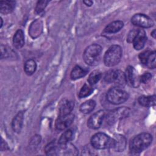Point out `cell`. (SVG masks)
Listing matches in <instances>:
<instances>
[{"label":"cell","instance_id":"cell-1","mask_svg":"<svg viewBox=\"0 0 156 156\" xmlns=\"http://www.w3.org/2000/svg\"><path fill=\"white\" fill-rule=\"evenodd\" d=\"M152 141V135L148 133H141L133 138L130 142V150L134 153H140L146 149L151 144Z\"/></svg>","mask_w":156,"mask_h":156},{"label":"cell","instance_id":"cell-2","mask_svg":"<svg viewBox=\"0 0 156 156\" xmlns=\"http://www.w3.org/2000/svg\"><path fill=\"white\" fill-rule=\"evenodd\" d=\"M102 47L98 44H92L88 46L83 55L85 62L90 66L96 65L99 60Z\"/></svg>","mask_w":156,"mask_h":156},{"label":"cell","instance_id":"cell-3","mask_svg":"<svg viewBox=\"0 0 156 156\" xmlns=\"http://www.w3.org/2000/svg\"><path fill=\"white\" fill-rule=\"evenodd\" d=\"M122 51L118 45L110 46L105 53L104 57V64L107 66H113L117 65L122 57Z\"/></svg>","mask_w":156,"mask_h":156},{"label":"cell","instance_id":"cell-4","mask_svg":"<svg viewBox=\"0 0 156 156\" xmlns=\"http://www.w3.org/2000/svg\"><path fill=\"white\" fill-rule=\"evenodd\" d=\"M91 146L97 149L112 148L114 146V139L104 133H97L91 139Z\"/></svg>","mask_w":156,"mask_h":156},{"label":"cell","instance_id":"cell-5","mask_svg":"<svg viewBox=\"0 0 156 156\" xmlns=\"http://www.w3.org/2000/svg\"><path fill=\"white\" fill-rule=\"evenodd\" d=\"M129 98V94L118 87L110 88L107 93V101L113 104L118 105L126 102Z\"/></svg>","mask_w":156,"mask_h":156},{"label":"cell","instance_id":"cell-6","mask_svg":"<svg viewBox=\"0 0 156 156\" xmlns=\"http://www.w3.org/2000/svg\"><path fill=\"white\" fill-rule=\"evenodd\" d=\"M104 79L106 82L113 83L118 87H123L126 83L124 73L119 69L108 71L105 74Z\"/></svg>","mask_w":156,"mask_h":156},{"label":"cell","instance_id":"cell-7","mask_svg":"<svg viewBox=\"0 0 156 156\" xmlns=\"http://www.w3.org/2000/svg\"><path fill=\"white\" fill-rule=\"evenodd\" d=\"M130 110L126 107H120L109 112L106 117L107 122L109 124H113L117 121L125 118L128 116Z\"/></svg>","mask_w":156,"mask_h":156},{"label":"cell","instance_id":"cell-8","mask_svg":"<svg viewBox=\"0 0 156 156\" xmlns=\"http://www.w3.org/2000/svg\"><path fill=\"white\" fill-rule=\"evenodd\" d=\"M131 23L136 26L144 28L152 27L154 24L153 20L148 16L142 14L136 13L131 18Z\"/></svg>","mask_w":156,"mask_h":156},{"label":"cell","instance_id":"cell-9","mask_svg":"<svg viewBox=\"0 0 156 156\" xmlns=\"http://www.w3.org/2000/svg\"><path fill=\"white\" fill-rule=\"evenodd\" d=\"M155 51H145L139 55V59L141 63L146 66L154 69L156 66L155 62Z\"/></svg>","mask_w":156,"mask_h":156},{"label":"cell","instance_id":"cell-10","mask_svg":"<svg viewBox=\"0 0 156 156\" xmlns=\"http://www.w3.org/2000/svg\"><path fill=\"white\" fill-rule=\"evenodd\" d=\"M124 75L126 78V82L128 85L134 88H136L139 86L140 83V77L136 71L133 66H127L126 68Z\"/></svg>","mask_w":156,"mask_h":156},{"label":"cell","instance_id":"cell-11","mask_svg":"<svg viewBox=\"0 0 156 156\" xmlns=\"http://www.w3.org/2000/svg\"><path fill=\"white\" fill-rule=\"evenodd\" d=\"M105 116V113L103 110H99L98 112L93 114L87 121V126L91 129H97L101 126L103 119Z\"/></svg>","mask_w":156,"mask_h":156},{"label":"cell","instance_id":"cell-12","mask_svg":"<svg viewBox=\"0 0 156 156\" xmlns=\"http://www.w3.org/2000/svg\"><path fill=\"white\" fill-rule=\"evenodd\" d=\"M147 40L146 32L143 29L136 30V32L132 40L133 48L136 50H140L144 46Z\"/></svg>","mask_w":156,"mask_h":156},{"label":"cell","instance_id":"cell-13","mask_svg":"<svg viewBox=\"0 0 156 156\" xmlns=\"http://www.w3.org/2000/svg\"><path fill=\"white\" fill-rule=\"evenodd\" d=\"M74 116L72 113L58 116L55 121V127L59 130H63L68 127L73 122Z\"/></svg>","mask_w":156,"mask_h":156},{"label":"cell","instance_id":"cell-14","mask_svg":"<svg viewBox=\"0 0 156 156\" xmlns=\"http://www.w3.org/2000/svg\"><path fill=\"white\" fill-rule=\"evenodd\" d=\"M74 107V103L69 100H63L58 107V116L66 115L71 113Z\"/></svg>","mask_w":156,"mask_h":156},{"label":"cell","instance_id":"cell-15","mask_svg":"<svg viewBox=\"0 0 156 156\" xmlns=\"http://www.w3.org/2000/svg\"><path fill=\"white\" fill-rule=\"evenodd\" d=\"M23 119H24L23 112L22 111L19 112L16 114V115L13 118L12 122V127L14 132L16 133L20 132L23 126Z\"/></svg>","mask_w":156,"mask_h":156},{"label":"cell","instance_id":"cell-16","mask_svg":"<svg viewBox=\"0 0 156 156\" xmlns=\"http://www.w3.org/2000/svg\"><path fill=\"white\" fill-rule=\"evenodd\" d=\"M13 44L16 49H20L24 46V35L22 30L18 29L15 32L13 38Z\"/></svg>","mask_w":156,"mask_h":156},{"label":"cell","instance_id":"cell-17","mask_svg":"<svg viewBox=\"0 0 156 156\" xmlns=\"http://www.w3.org/2000/svg\"><path fill=\"white\" fill-rule=\"evenodd\" d=\"M124 26L121 21H115L108 24L104 29V32L108 34H114L119 31Z\"/></svg>","mask_w":156,"mask_h":156},{"label":"cell","instance_id":"cell-18","mask_svg":"<svg viewBox=\"0 0 156 156\" xmlns=\"http://www.w3.org/2000/svg\"><path fill=\"white\" fill-rule=\"evenodd\" d=\"M15 2L13 1H2L0 2V12L8 14L12 12L15 8Z\"/></svg>","mask_w":156,"mask_h":156},{"label":"cell","instance_id":"cell-19","mask_svg":"<svg viewBox=\"0 0 156 156\" xmlns=\"http://www.w3.org/2000/svg\"><path fill=\"white\" fill-rule=\"evenodd\" d=\"M88 73V71L80 66H76L71 72L70 77L73 80H76L84 77Z\"/></svg>","mask_w":156,"mask_h":156},{"label":"cell","instance_id":"cell-20","mask_svg":"<svg viewBox=\"0 0 156 156\" xmlns=\"http://www.w3.org/2000/svg\"><path fill=\"white\" fill-rule=\"evenodd\" d=\"M138 103L144 107H151L155 105V96H140L138 99Z\"/></svg>","mask_w":156,"mask_h":156},{"label":"cell","instance_id":"cell-21","mask_svg":"<svg viewBox=\"0 0 156 156\" xmlns=\"http://www.w3.org/2000/svg\"><path fill=\"white\" fill-rule=\"evenodd\" d=\"M96 106V102L93 100H88L82 104L80 106V110L82 113L87 114L93 111Z\"/></svg>","mask_w":156,"mask_h":156},{"label":"cell","instance_id":"cell-22","mask_svg":"<svg viewBox=\"0 0 156 156\" xmlns=\"http://www.w3.org/2000/svg\"><path fill=\"white\" fill-rule=\"evenodd\" d=\"M24 68L26 74L32 75L35 73L37 69L36 62L33 59H29L25 62Z\"/></svg>","mask_w":156,"mask_h":156},{"label":"cell","instance_id":"cell-23","mask_svg":"<svg viewBox=\"0 0 156 156\" xmlns=\"http://www.w3.org/2000/svg\"><path fill=\"white\" fill-rule=\"evenodd\" d=\"M114 139L113 147L116 151L121 152L122 151L126 146V139L122 136H116Z\"/></svg>","mask_w":156,"mask_h":156},{"label":"cell","instance_id":"cell-24","mask_svg":"<svg viewBox=\"0 0 156 156\" xmlns=\"http://www.w3.org/2000/svg\"><path fill=\"white\" fill-rule=\"evenodd\" d=\"M73 138V132L71 130H66L62 135L60 136L58 141V144L60 146H63L68 144Z\"/></svg>","mask_w":156,"mask_h":156},{"label":"cell","instance_id":"cell-25","mask_svg":"<svg viewBox=\"0 0 156 156\" xmlns=\"http://www.w3.org/2000/svg\"><path fill=\"white\" fill-rule=\"evenodd\" d=\"M93 90L91 85H90L89 83L88 84L85 83L80 90L78 94V96L80 98H83L87 97L91 94Z\"/></svg>","mask_w":156,"mask_h":156},{"label":"cell","instance_id":"cell-26","mask_svg":"<svg viewBox=\"0 0 156 156\" xmlns=\"http://www.w3.org/2000/svg\"><path fill=\"white\" fill-rule=\"evenodd\" d=\"M102 76L101 73L99 71L95 70L90 73L88 78V82L90 85H93L98 83V82L101 79Z\"/></svg>","mask_w":156,"mask_h":156},{"label":"cell","instance_id":"cell-27","mask_svg":"<svg viewBox=\"0 0 156 156\" xmlns=\"http://www.w3.org/2000/svg\"><path fill=\"white\" fill-rule=\"evenodd\" d=\"M58 144L57 145L54 142L49 143L45 147V152L47 155H57Z\"/></svg>","mask_w":156,"mask_h":156},{"label":"cell","instance_id":"cell-28","mask_svg":"<svg viewBox=\"0 0 156 156\" xmlns=\"http://www.w3.org/2000/svg\"><path fill=\"white\" fill-rule=\"evenodd\" d=\"M48 3V1L42 0V1H38L37 4V5H36V7H35V12L38 13H41L45 9Z\"/></svg>","mask_w":156,"mask_h":156},{"label":"cell","instance_id":"cell-29","mask_svg":"<svg viewBox=\"0 0 156 156\" xmlns=\"http://www.w3.org/2000/svg\"><path fill=\"white\" fill-rule=\"evenodd\" d=\"M151 78H152V74L150 73L146 72L140 77V82L146 83H147L151 79Z\"/></svg>","mask_w":156,"mask_h":156},{"label":"cell","instance_id":"cell-30","mask_svg":"<svg viewBox=\"0 0 156 156\" xmlns=\"http://www.w3.org/2000/svg\"><path fill=\"white\" fill-rule=\"evenodd\" d=\"M8 149V146L7 144V143L4 141V140L2 139V142H1V151L3 150H6Z\"/></svg>","mask_w":156,"mask_h":156},{"label":"cell","instance_id":"cell-31","mask_svg":"<svg viewBox=\"0 0 156 156\" xmlns=\"http://www.w3.org/2000/svg\"><path fill=\"white\" fill-rule=\"evenodd\" d=\"M83 3L87 5V6H91L92 4H93V1H89V0H87V1H83Z\"/></svg>","mask_w":156,"mask_h":156},{"label":"cell","instance_id":"cell-32","mask_svg":"<svg viewBox=\"0 0 156 156\" xmlns=\"http://www.w3.org/2000/svg\"><path fill=\"white\" fill-rule=\"evenodd\" d=\"M151 35L153 37V38H155V30H154L152 32H151Z\"/></svg>","mask_w":156,"mask_h":156}]
</instances>
